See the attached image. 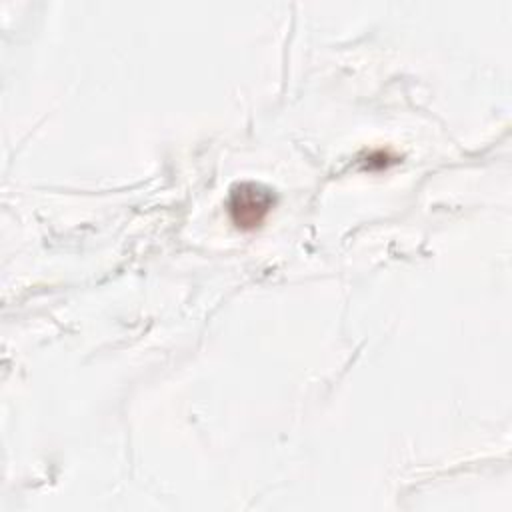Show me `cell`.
I'll list each match as a JSON object with an SVG mask.
<instances>
[{"label":"cell","instance_id":"obj_1","mask_svg":"<svg viewBox=\"0 0 512 512\" xmlns=\"http://www.w3.org/2000/svg\"><path fill=\"white\" fill-rule=\"evenodd\" d=\"M274 202L276 196L270 188L256 182H240L230 190L228 214L238 228L254 230L266 220Z\"/></svg>","mask_w":512,"mask_h":512}]
</instances>
